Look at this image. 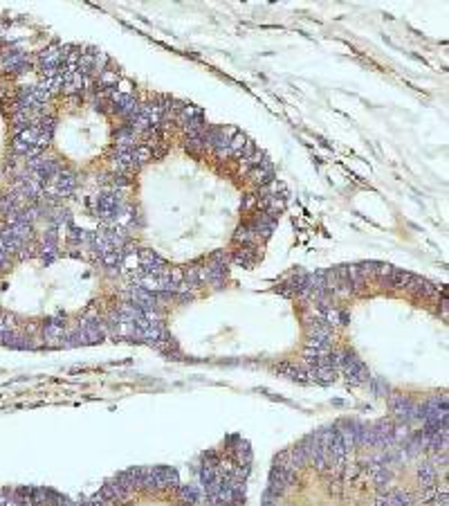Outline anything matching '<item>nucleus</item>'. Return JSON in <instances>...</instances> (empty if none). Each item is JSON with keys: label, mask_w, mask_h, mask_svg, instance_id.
I'll return each mask as SVG.
<instances>
[{"label": "nucleus", "mask_w": 449, "mask_h": 506, "mask_svg": "<svg viewBox=\"0 0 449 506\" xmlns=\"http://www.w3.org/2000/svg\"><path fill=\"white\" fill-rule=\"evenodd\" d=\"M229 254H231V263L241 266V268H254L261 259L256 246H236L234 250H229Z\"/></svg>", "instance_id": "7ed1b4c3"}, {"label": "nucleus", "mask_w": 449, "mask_h": 506, "mask_svg": "<svg viewBox=\"0 0 449 506\" xmlns=\"http://www.w3.org/2000/svg\"><path fill=\"white\" fill-rule=\"evenodd\" d=\"M249 223H252V227L256 230V234H258L261 241H265V238H270L272 232L276 230L278 218H274V216H270V214H265V212H256Z\"/></svg>", "instance_id": "20e7f679"}, {"label": "nucleus", "mask_w": 449, "mask_h": 506, "mask_svg": "<svg viewBox=\"0 0 449 506\" xmlns=\"http://www.w3.org/2000/svg\"><path fill=\"white\" fill-rule=\"evenodd\" d=\"M175 499L182 504V506H196V504H200L202 502V497H200V491H198L196 486H178L175 488Z\"/></svg>", "instance_id": "423d86ee"}, {"label": "nucleus", "mask_w": 449, "mask_h": 506, "mask_svg": "<svg viewBox=\"0 0 449 506\" xmlns=\"http://www.w3.org/2000/svg\"><path fill=\"white\" fill-rule=\"evenodd\" d=\"M373 506H391V495H389V491H386V493H377V495H375V499H373Z\"/></svg>", "instance_id": "9d476101"}, {"label": "nucleus", "mask_w": 449, "mask_h": 506, "mask_svg": "<svg viewBox=\"0 0 449 506\" xmlns=\"http://www.w3.org/2000/svg\"><path fill=\"white\" fill-rule=\"evenodd\" d=\"M312 373H315V383H319V385H333L339 376V371L333 367H315Z\"/></svg>", "instance_id": "6e6552de"}, {"label": "nucleus", "mask_w": 449, "mask_h": 506, "mask_svg": "<svg viewBox=\"0 0 449 506\" xmlns=\"http://www.w3.org/2000/svg\"><path fill=\"white\" fill-rule=\"evenodd\" d=\"M137 263H139V272L144 277H160L167 272V261H164L162 257H157L155 252H151V250H137Z\"/></svg>", "instance_id": "f03ea898"}, {"label": "nucleus", "mask_w": 449, "mask_h": 506, "mask_svg": "<svg viewBox=\"0 0 449 506\" xmlns=\"http://www.w3.org/2000/svg\"><path fill=\"white\" fill-rule=\"evenodd\" d=\"M258 194L254 189H249L245 196H243V212H254V209H258Z\"/></svg>", "instance_id": "1a4fd4ad"}, {"label": "nucleus", "mask_w": 449, "mask_h": 506, "mask_svg": "<svg viewBox=\"0 0 449 506\" xmlns=\"http://www.w3.org/2000/svg\"><path fill=\"white\" fill-rule=\"evenodd\" d=\"M9 261H11V257H9V254H7V252H3V250H0V270H5V268H7V266H9Z\"/></svg>", "instance_id": "9b49d317"}, {"label": "nucleus", "mask_w": 449, "mask_h": 506, "mask_svg": "<svg viewBox=\"0 0 449 506\" xmlns=\"http://www.w3.org/2000/svg\"><path fill=\"white\" fill-rule=\"evenodd\" d=\"M32 59L22 52L20 48H7L3 54H0V68L9 75H20L25 68H30Z\"/></svg>", "instance_id": "f257e3e1"}, {"label": "nucleus", "mask_w": 449, "mask_h": 506, "mask_svg": "<svg viewBox=\"0 0 449 506\" xmlns=\"http://www.w3.org/2000/svg\"><path fill=\"white\" fill-rule=\"evenodd\" d=\"M438 481V470L434 468L429 461H422L418 466V484L420 488H431Z\"/></svg>", "instance_id": "0eeeda50"}, {"label": "nucleus", "mask_w": 449, "mask_h": 506, "mask_svg": "<svg viewBox=\"0 0 449 506\" xmlns=\"http://www.w3.org/2000/svg\"><path fill=\"white\" fill-rule=\"evenodd\" d=\"M234 243L236 246H256L258 248V243H261V238H258V234H256V230L252 227V223H243V225H238V230H236V234H234Z\"/></svg>", "instance_id": "39448f33"}]
</instances>
